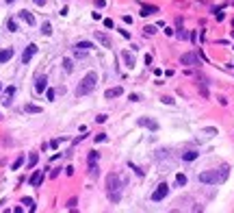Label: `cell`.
Returning a JSON list of instances; mask_svg holds the SVG:
<instances>
[{
  "label": "cell",
  "instance_id": "6da1fadb",
  "mask_svg": "<svg viewBox=\"0 0 234 213\" xmlns=\"http://www.w3.org/2000/svg\"><path fill=\"white\" fill-rule=\"evenodd\" d=\"M228 174H230V168H228V165H221V168H217V170H204V172H199L197 178L204 185H221V183L228 181Z\"/></svg>",
  "mask_w": 234,
  "mask_h": 213
},
{
  "label": "cell",
  "instance_id": "7a4b0ae2",
  "mask_svg": "<svg viewBox=\"0 0 234 213\" xmlns=\"http://www.w3.org/2000/svg\"><path fill=\"white\" fill-rule=\"evenodd\" d=\"M126 181L119 176V174H115V172H111L108 176H106V194H108V200L113 202V204H117L122 200V185H124Z\"/></svg>",
  "mask_w": 234,
  "mask_h": 213
},
{
  "label": "cell",
  "instance_id": "3957f363",
  "mask_svg": "<svg viewBox=\"0 0 234 213\" xmlns=\"http://www.w3.org/2000/svg\"><path fill=\"white\" fill-rule=\"evenodd\" d=\"M98 85V72H87L80 81V85L76 87V96H87V93H91L93 89H96Z\"/></svg>",
  "mask_w": 234,
  "mask_h": 213
},
{
  "label": "cell",
  "instance_id": "277c9868",
  "mask_svg": "<svg viewBox=\"0 0 234 213\" xmlns=\"http://www.w3.org/2000/svg\"><path fill=\"white\" fill-rule=\"evenodd\" d=\"M167 194H169V185H167V183H160L154 192H152V200H154V202H160V200L167 198Z\"/></svg>",
  "mask_w": 234,
  "mask_h": 213
},
{
  "label": "cell",
  "instance_id": "5b68a950",
  "mask_svg": "<svg viewBox=\"0 0 234 213\" xmlns=\"http://www.w3.org/2000/svg\"><path fill=\"white\" fill-rule=\"evenodd\" d=\"M180 61H182V65H199V55L197 52H186V55L180 57Z\"/></svg>",
  "mask_w": 234,
  "mask_h": 213
},
{
  "label": "cell",
  "instance_id": "8992f818",
  "mask_svg": "<svg viewBox=\"0 0 234 213\" xmlns=\"http://www.w3.org/2000/svg\"><path fill=\"white\" fill-rule=\"evenodd\" d=\"M137 124L143 126V128H148V131H158V122L156 120H150V117H139Z\"/></svg>",
  "mask_w": 234,
  "mask_h": 213
},
{
  "label": "cell",
  "instance_id": "52a82bcc",
  "mask_svg": "<svg viewBox=\"0 0 234 213\" xmlns=\"http://www.w3.org/2000/svg\"><path fill=\"white\" fill-rule=\"evenodd\" d=\"M35 52H37V46L35 44H28L26 50H24V55H22V63H28L31 57H35Z\"/></svg>",
  "mask_w": 234,
  "mask_h": 213
},
{
  "label": "cell",
  "instance_id": "ba28073f",
  "mask_svg": "<svg viewBox=\"0 0 234 213\" xmlns=\"http://www.w3.org/2000/svg\"><path fill=\"white\" fill-rule=\"evenodd\" d=\"M48 89V76H37V81H35V91H46Z\"/></svg>",
  "mask_w": 234,
  "mask_h": 213
},
{
  "label": "cell",
  "instance_id": "9c48e42d",
  "mask_svg": "<svg viewBox=\"0 0 234 213\" xmlns=\"http://www.w3.org/2000/svg\"><path fill=\"white\" fill-rule=\"evenodd\" d=\"M104 96L111 100V98H119V96H124V87H111V89H106V93Z\"/></svg>",
  "mask_w": 234,
  "mask_h": 213
},
{
  "label": "cell",
  "instance_id": "30bf717a",
  "mask_svg": "<svg viewBox=\"0 0 234 213\" xmlns=\"http://www.w3.org/2000/svg\"><path fill=\"white\" fill-rule=\"evenodd\" d=\"M41 181H43V170H35V172L31 174V185H33V187H39Z\"/></svg>",
  "mask_w": 234,
  "mask_h": 213
},
{
  "label": "cell",
  "instance_id": "8fae6325",
  "mask_svg": "<svg viewBox=\"0 0 234 213\" xmlns=\"http://www.w3.org/2000/svg\"><path fill=\"white\" fill-rule=\"evenodd\" d=\"M96 39L104 46V48H111V46H113V44H111V37H108L106 33H102V31H98V33H96Z\"/></svg>",
  "mask_w": 234,
  "mask_h": 213
},
{
  "label": "cell",
  "instance_id": "7c38bea8",
  "mask_svg": "<svg viewBox=\"0 0 234 213\" xmlns=\"http://www.w3.org/2000/svg\"><path fill=\"white\" fill-rule=\"evenodd\" d=\"M11 59H13V48H2V50H0V65L11 61Z\"/></svg>",
  "mask_w": 234,
  "mask_h": 213
},
{
  "label": "cell",
  "instance_id": "4fadbf2b",
  "mask_svg": "<svg viewBox=\"0 0 234 213\" xmlns=\"http://www.w3.org/2000/svg\"><path fill=\"white\" fill-rule=\"evenodd\" d=\"M122 59H124L126 67H134V55H132L130 50H124V52H122Z\"/></svg>",
  "mask_w": 234,
  "mask_h": 213
},
{
  "label": "cell",
  "instance_id": "5bb4252c",
  "mask_svg": "<svg viewBox=\"0 0 234 213\" xmlns=\"http://www.w3.org/2000/svg\"><path fill=\"white\" fill-rule=\"evenodd\" d=\"M91 48H93L91 41H78V44H76V52H78V55H82L85 50H91Z\"/></svg>",
  "mask_w": 234,
  "mask_h": 213
},
{
  "label": "cell",
  "instance_id": "9a60e30c",
  "mask_svg": "<svg viewBox=\"0 0 234 213\" xmlns=\"http://www.w3.org/2000/svg\"><path fill=\"white\" fill-rule=\"evenodd\" d=\"M156 11H158V7H152V5H143V7H141V15H143V17H148V15L156 13Z\"/></svg>",
  "mask_w": 234,
  "mask_h": 213
},
{
  "label": "cell",
  "instance_id": "2e32d148",
  "mask_svg": "<svg viewBox=\"0 0 234 213\" xmlns=\"http://www.w3.org/2000/svg\"><path fill=\"white\" fill-rule=\"evenodd\" d=\"M197 157H199V152H197V150H186V152L182 154V159H184V161H195Z\"/></svg>",
  "mask_w": 234,
  "mask_h": 213
},
{
  "label": "cell",
  "instance_id": "e0dca14e",
  "mask_svg": "<svg viewBox=\"0 0 234 213\" xmlns=\"http://www.w3.org/2000/svg\"><path fill=\"white\" fill-rule=\"evenodd\" d=\"M20 17H22V20H24V22H26V24H31V26L35 24V17H33V15H31L28 11H20Z\"/></svg>",
  "mask_w": 234,
  "mask_h": 213
},
{
  "label": "cell",
  "instance_id": "ac0fdd59",
  "mask_svg": "<svg viewBox=\"0 0 234 213\" xmlns=\"http://www.w3.org/2000/svg\"><path fill=\"white\" fill-rule=\"evenodd\" d=\"M24 161H26V159H24V154H20V157H17V159L13 161V165H11V170H20V168H22V165H24Z\"/></svg>",
  "mask_w": 234,
  "mask_h": 213
},
{
  "label": "cell",
  "instance_id": "d6986e66",
  "mask_svg": "<svg viewBox=\"0 0 234 213\" xmlns=\"http://www.w3.org/2000/svg\"><path fill=\"white\" fill-rule=\"evenodd\" d=\"M37 161H39V154H37V152H31V157H28V161H26V163H28V170H31V168H35Z\"/></svg>",
  "mask_w": 234,
  "mask_h": 213
},
{
  "label": "cell",
  "instance_id": "ffe728a7",
  "mask_svg": "<svg viewBox=\"0 0 234 213\" xmlns=\"http://www.w3.org/2000/svg\"><path fill=\"white\" fill-rule=\"evenodd\" d=\"M24 111H26V113H41L43 109H41V107H37V105H26V107H24Z\"/></svg>",
  "mask_w": 234,
  "mask_h": 213
},
{
  "label": "cell",
  "instance_id": "44dd1931",
  "mask_svg": "<svg viewBox=\"0 0 234 213\" xmlns=\"http://www.w3.org/2000/svg\"><path fill=\"white\" fill-rule=\"evenodd\" d=\"M41 35H46V37H50V35H52V26L48 24V22H46V24L41 26Z\"/></svg>",
  "mask_w": 234,
  "mask_h": 213
},
{
  "label": "cell",
  "instance_id": "7402d4cb",
  "mask_svg": "<svg viewBox=\"0 0 234 213\" xmlns=\"http://www.w3.org/2000/svg\"><path fill=\"white\" fill-rule=\"evenodd\" d=\"M176 185H178V187H184V185H186V176H184V174H176Z\"/></svg>",
  "mask_w": 234,
  "mask_h": 213
},
{
  "label": "cell",
  "instance_id": "603a6c76",
  "mask_svg": "<svg viewBox=\"0 0 234 213\" xmlns=\"http://www.w3.org/2000/svg\"><path fill=\"white\" fill-rule=\"evenodd\" d=\"M89 176H98V163H89Z\"/></svg>",
  "mask_w": 234,
  "mask_h": 213
},
{
  "label": "cell",
  "instance_id": "cb8c5ba5",
  "mask_svg": "<svg viewBox=\"0 0 234 213\" xmlns=\"http://www.w3.org/2000/svg\"><path fill=\"white\" fill-rule=\"evenodd\" d=\"M22 204H26L31 211H35V200L33 198H22Z\"/></svg>",
  "mask_w": 234,
  "mask_h": 213
},
{
  "label": "cell",
  "instance_id": "d4e9b609",
  "mask_svg": "<svg viewBox=\"0 0 234 213\" xmlns=\"http://www.w3.org/2000/svg\"><path fill=\"white\" fill-rule=\"evenodd\" d=\"M63 70H65V72H72V70H74L72 59H63Z\"/></svg>",
  "mask_w": 234,
  "mask_h": 213
},
{
  "label": "cell",
  "instance_id": "484cf974",
  "mask_svg": "<svg viewBox=\"0 0 234 213\" xmlns=\"http://www.w3.org/2000/svg\"><path fill=\"white\" fill-rule=\"evenodd\" d=\"M7 29H9L11 33H15V31H17V22H15V20H7Z\"/></svg>",
  "mask_w": 234,
  "mask_h": 213
},
{
  "label": "cell",
  "instance_id": "4316f807",
  "mask_svg": "<svg viewBox=\"0 0 234 213\" xmlns=\"http://www.w3.org/2000/svg\"><path fill=\"white\" fill-rule=\"evenodd\" d=\"M76 204H78V198H69L65 207H67V209H76Z\"/></svg>",
  "mask_w": 234,
  "mask_h": 213
},
{
  "label": "cell",
  "instance_id": "83f0119b",
  "mask_svg": "<svg viewBox=\"0 0 234 213\" xmlns=\"http://www.w3.org/2000/svg\"><path fill=\"white\" fill-rule=\"evenodd\" d=\"M54 96H57V91L50 87V89H46V98H48V100H54Z\"/></svg>",
  "mask_w": 234,
  "mask_h": 213
},
{
  "label": "cell",
  "instance_id": "f1b7e54d",
  "mask_svg": "<svg viewBox=\"0 0 234 213\" xmlns=\"http://www.w3.org/2000/svg\"><path fill=\"white\" fill-rule=\"evenodd\" d=\"M63 141H65L63 137H59V139H52V141H50V146H52V148H59V146L63 144Z\"/></svg>",
  "mask_w": 234,
  "mask_h": 213
},
{
  "label": "cell",
  "instance_id": "f546056e",
  "mask_svg": "<svg viewBox=\"0 0 234 213\" xmlns=\"http://www.w3.org/2000/svg\"><path fill=\"white\" fill-rule=\"evenodd\" d=\"M98 152H89V163H98Z\"/></svg>",
  "mask_w": 234,
  "mask_h": 213
},
{
  "label": "cell",
  "instance_id": "4dcf8cb0",
  "mask_svg": "<svg viewBox=\"0 0 234 213\" xmlns=\"http://www.w3.org/2000/svg\"><path fill=\"white\" fill-rule=\"evenodd\" d=\"M100 141H106V133H100V135H96V144H100Z\"/></svg>",
  "mask_w": 234,
  "mask_h": 213
},
{
  "label": "cell",
  "instance_id": "1f68e13d",
  "mask_svg": "<svg viewBox=\"0 0 234 213\" xmlns=\"http://www.w3.org/2000/svg\"><path fill=\"white\" fill-rule=\"evenodd\" d=\"M130 168H132V170H134V172H137L139 176H143V174H145V172H143L141 168H137V165H134V163H130Z\"/></svg>",
  "mask_w": 234,
  "mask_h": 213
},
{
  "label": "cell",
  "instance_id": "d6a6232c",
  "mask_svg": "<svg viewBox=\"0 0 234 213\" xmlns=\"http://www.w3.org/2000/svg\"><path fill=\"white\" fill-rule=\"evenodd\" d=\"M143 31H145V35H154L156 33V26H145Z\"/></svg>",
  "mask_w": 234,
  "mask_h": 213
},
{
  "label": "cell",
  "instance_id": "836d02e7",
  "mask_svg": "<svg viewBox=\"0 0 234 213\" xmlns=\"http://www.w3.org/2000/svg\"><path fill=\"white\" fill-rule=\"evenodd\" d=\"M5 93H7V96H13V93H15V87H7Z\"/></svg>",
  "mask_w": 234,
  "mask_h": 213
},
{
  "label": "cell",
  "instance_id": "e575fe53",
  "mask_svg": "<svg viewBox=\"0 0 234 213\" xmlns=\"http://www.w3.org/2000/svg\"><path fill=\"white\" fill-rule=\"evenodd\" d=\"M206 135H217V128H204Z\"/></svg>",
  "mask_w": 234,
  "mask_h": 213
},
{
  "label": "cell",
  "instance_id": "d590c367",
  "mask_svg": "<svg viewBox=\"0 0 234 213\" xmlns=\"http://www.w3.org/2000/svg\"><path fill=\"white\" fill-rule=\"evenodd\" d=\"M96 122H98V124H102V122H106V115H98V117H96Z\"/></svg>",
  "mask_w": 234,
  "mask_h": 213
},
{
  "label": "cell",
  "instance_id": "8d00e7d4",
  "mask_svg": "<svg viewBox=\"0 0 234 213\" xmlns=\"http://www.w3.org/2000/svg\"><path fill=\"white\" fill-rule=\"evenodd\" d=\"M104 26H106V29H113L115 24H113V20H104Z\"/></svg>",
  "mask_w": 234,
  "mask_h": 213
},
{
  "label": "cell",
  "instance_id": "74e56055",
  "mask_svg": "<svg viewBox=\"0 0 234 213\" xmlns=\"http://www.w3.org/2000/svg\"><path fill=\"white\" fill-rule=\"evenodd\" d=\"M163 102H165V105H174V98H169V96H165V98H163Z\"/></svg>",
  "mask_w": 234,
  "mask_h": 213
},
{
  "label": "cell",
  "instance_id": "f35d334b",
  "mask_svg": "<svg viewBox=\"0 0 234 213\" xmlns=\"http://www.w3.org/2000/svg\"><path fill=\"white\" fill-rule=\"evenodd\" d=\"M33 2H35V5H37V7H43V5H46V2H48V0H33Z\"/></svg>",
  "mask_w": 234,
  "mask_h": 213
},
{
  "label": "cell",
  "instance_id": "ab89813d",
  "mask_svg": "<svg viewBox=\"0 0 234 213\" xmlns=\"http://www.w3.org/2000/svg\"><path fill=\"white\" fill-rule=\"evenodd\" d=\"M130 100H132V102H139V100H141V98H139V96H137V93H130Z\"/></svg>",
  "mask_w": 234,
  "mask_h": 213
},
{
  "label": "cell",
  "instance_id": "60d3db41",
  "mask_svg": "<svg viewBox=\"0 0 234 213\" xmlns=\"http://www.w3.org/2000/svg\"><path fill=\"white\" fill-rule=\"evenodd\" d=\"M223 17H225V13H223V11H217V20H219V22H221V20H223Z\"/></svg>",
  "mask_w": 234,
  "mask_h": 213
},
{
  "label": "cell",
  "instance_id": "b9f144b4",
  "mask_svg": "<svg viewBox=\"0 0 234 213\" xmlns=\"http://www.w3.org/2000/svg\"><path fill=\"white\" fill-rule=\"evenodd\" d=\"M119 33H122V37H126V39H130V33H128V31H124V29H122Z\"/></svg>",
  "mask_w": 234,
  "mask_h": 213
},
{
  "label": "cell",
  "instance_id": "7bdbcfd3",
  "mask_svg": "<svg viewBox=\"0 0 234 213\" xmlns=\"http://www.w3.org/2000/svg\"><path fill=\"white\" fill-rule=\"evenodd\" d=\"M7 2H9V5H11V2H15V0H7Z\"/></svg>",
  "mask_w": 234,
  "mask_h": 213
},
{
  "label": "cell",
  "instance_id": "ee69618b",
  "mask_svg": "<svg viewBox=\"0 0 234 213\" xmlns=\"http://www.w3.org/2000/svg\"><path fill=\"white\" fill-rule=\"evenodd\" d=\"M0 91H2V83H0Z\"/></svg>",
  "mask_w": 234,
  "mask_h": 213
},
{
  "label": "cell",
  "instance_id": "f6af8a7d",
  "mask_svg": "<svg viewBox=\"0 0 234 213\" xmlns=\"http://www.w3.org/2000/svg\"><path fill=\"white\" fill-rule=\"evenodd\" d=\"M0 120H5V117H2V115H0Z\"/></svg>",
  "mask_w": 234,
  "mask_h": 213
},
{
  "label": "cell",
  "instance_id": "bcb514c9",
  "mask_svg": "<svg viewBox=\"0 0 234 213\" xmlns=\"http://www.w3.org/2000/svg\"><path fill=\"white\" fill-rule=\"evenodd\" d=\"M232 2H234V0H232Z\"/></svg>",
  "mask_w": 234,
  "mask_h": 213
}]
</instances>
